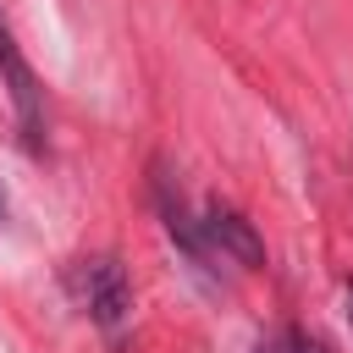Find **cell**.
<instances>
[{"label": "cell", "mask_w": 353, "mask_h": 353, "mask_svg": "<svg viewBox=\"0 0 353 353\" xmlns=\"http://www.w3.org/2000/svg\"><path fill=\"white\" fill-rule=\"evenodd\" d=\"M66 287L77 292V303L105 331H116L127 320V309H132V281H127V270H121L116 254H83V259H72L66 265Z\"/></svg>", "instance_id": "6da1fadb"}, {"label": "cell", "mask_w": 353, "mask_h": 353, "mask_svg": "<svg viewBox=\"0 0 353 353\" xmlns=\"http://www.w3.org/2000/svg\"><path fill=\"white\" fill-rule=\"evenodd\" d=\"M0 83H6V94H11V110H17V127H22L28 149H39V132H44L39 77H33V66L22 61V50H17V39H11L6 28H0Z\"/></svg>", "instance_id": "7a4b0ae2"}, {"label": "cell", "mask_w": 353, "mask_h": 353, "mask_svg": "<svg viewBox=\"0 0 353 353\" xmlns=\"http://www.w3.org/2000/svg\"><path fill=\"white\" fill-rule=\"evenodd\" d=\"M204 237H210V248H221V259H232V265H243V270H259V265H265V243H259L254 221H248L243 210L221 204V199L204 204Z\"/></svg>", "instance_id": "3957f363"}, {"label": "cell", "mask_w": 353, "mask_h": 353, "mask_svg": "<svg viewBox=\"0 0 353 353\" xmlns=\"http://www.w3.org/2000/svg\"><path fill=\"white\" fill-rule=\"evenodd\" d=\"M154 199H160L165 232L182 243V254H188L193 265H204V270H210V237H204V221H193V215H188V204H182V188H171V176H165V171L154 176Z\"/></svg>", "instance_id": "277c9868"}, {"label": "cell", "mask_w": 353, "mask_h": 353, "mask_svg": "<svg viewBox=\"0 0 353 353\" xmlns=\"http://www.w3.org/2000/svg\"><path fill=\"white\" fill-rule=\"evenodd\" d=\"M287 347H292V353H325V347H320V342H309V336H298V331H292V336H287Z\"/></svg>", "instance_id": "5b68a950"}, {"label": "cell", "mask_w": 353, "mask_h": 353, "mask_svg": "<svg viewBox=\"0 0 353 353\" xmlns=\"http://www.w3.org/2000/svg\"><path fill=\"white\" fill-rule=\"evenodd\" d=\"M347 320H353V281H347Z\"/></svg>", "instance_id": "8992f818"}, {"label": "cell", "mask_w": 353, "mask_h": 353, "mask_svg": "<svg viewBox=\"0 0 353 353\" xmlns=\"http://www.w3.org/2000/svg\"><path fill=\"white\" fill-rule=\"evenodd\" d=\"M0 221H6V193H0Z\"/></svg>", "instance_id": "52a82bcc"}]
</instances>
